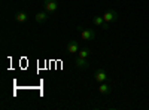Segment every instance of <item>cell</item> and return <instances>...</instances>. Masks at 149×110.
Instances as JSON below:
<instances>
[{
  "label": "cell",
  "mask_w": 149,
  "mask_h": 110,
  "mask_svg": "<svg viewBox=\"0 0 149 110\" xmlns=\"http://www.w3.org/2000/svg\"><path fill=\"white\" fill-rule=\"evenodd\" d=\"M93 22L97 27H102L103 30H107V22H104L103 17H93Z\"/></svg>",
  "instance_id": "8"
},
{
  "label": "cell",
  "mask_w": 149,
  "mask_h": 110,
  "mask_svg": "<svg viewBox=\"0 0 149 110\" xmlns=\"http://www.w3.org/2000/svg\"><path fill=\"white\" fill-rule=\"evenodd\" d=\"M94 77H95V80H97V82H100V83L107 80V75H106V71H104V70H102V68H100V70H97V71L94 73Z\"/></svg>",
  "instance_id": "5"
},
{
  "label": "cell",
  "mask_w": 149,
  "mask_h": 110,
  "mask_svg": "<svg viewBox=\"0 0 149 110\" xmlns=\"http://www.w3.org/2000/svg\"><path fill=\"white\" fill-rule=\"evenodd\" d=\"M48 18H49V17H48V12H37L36 17H34V19H36L37 24H43V22H46Z\"/></svg>",
  "instance_id": "7"
},
{
  "label": "cell",
  "mask_w": 149,
  "mask_h": 110,
  "mask_svg": "<svg viewBox=\"0 0 149 110\" xmlns=\"http://www.w3.org/2000/svg\"><path fill=\"white\" fill-rule=\"evenodd\" d=\"M27 18H29L27 12H18V14L15 15V19H17L18 22H26V21H27Z\"/></svg>",
  "instance_id": "10"
},
{
  "label": "cell",
  "mask_w": 149,
  "mask_h": 110,
  "mask_svg": "<svg viewBox=\"0 0 149 110\" xmlns=\"http://www.w3.org/2000/svg\"><path fill=\"white\" fill-rule=\"evenodd\" d=\"M74 64H76L78 68H88L90 67V63L86 61V58H81V57H78L74 59Z\"/></svg>",
  "instance_id": "6"
},
{
  "label": "cell",
  "mask_w": 149,
  "mask_h": 110,
  "mask_svg": "<svg viewBox=\"0 0 149 110\" xmlns=\"http://www.w3.org/2000/svg\"><path fill=\"white\" fill-rule=\"evenodd\" d=\"M88 54H90V49H88V48H82V49L78 52V57H81V58H86V57H88Z\"/></svg>",
  "instance_id": "11"
},
{
  "label": "cell",
  "mask_w": 149,
  "mask_h": 110,
  "mask_svg": "<svg viewBox=\"0 0 149 110\" xmlns=\"http://www.w3.org/2000/svg\"><path fill=\"white\" fill-rule=\"evenodd\" d=\"M58 8V3L57 0H45V10L48 14H54Z\"/></svg>",
  "instance_id": "2"
},
{
  "label": "cell",
  "mask_w": 149,
  "mask_h": 110,
  "mask_svg": "<svg viewBox=\"0 0 149 110\" xmlns=\"http://www.w3.org/2000/svg\"><path fill=\"white\" fill-rule=\"evenodd\" d=\"M76 30L81 33V37H82V40L90 42V40H93V39L95 37V31H94V30H90V28H82L81 26H79Z\"/></svg>",
  "instance_id": "1"
},
{
  "label": "cell",
  "mask_w": 149,
  "mask_h": 110,
  "mask_svg": "<svg viewBox=\"0 0 149 110\" xmlns=\"http://www.w3.org/2000/svg\"><path fill=\"white\" fill-rule=\"evenodd\" d=\"M103 19H104V22H110V21H115V19H118V12L116 10H106L104 12V15H103Z\"/></svg>",
  "instance_id": "3"
},
{
  "label": "cell",
  "mask_w": 149,
  "mask_h": 110,
  "mask_svg": "<svg viewBox=\"0 0 149 110\" xmlns=\"http://www.w3.org/2000/svg\"><path fill=\"white\" fill-rule=\"evenodd\" d=\"M66 49H67V52H69V54H76V52H79V45H78V42L72 40V42H69V43H67Z\"/></svg>",
  "instance_id": "4"
},
{
  "label": "cell",
  "mask_w": 149,
  "mask_h": 110,
  "mask_svg": "<svg viewBox=\"0 0 149 110\" xmlns=\"http://www.w3.org/2000/svg\"><path fill=\"white\" fill-rule=\"evenodd\" d=\"M98 92L103 94V95H109V94L112 92L110 85H107L106 82H102V83H100V86H98Z\"/></svg>",
  "instance_id": "9"
}]
</instances>
